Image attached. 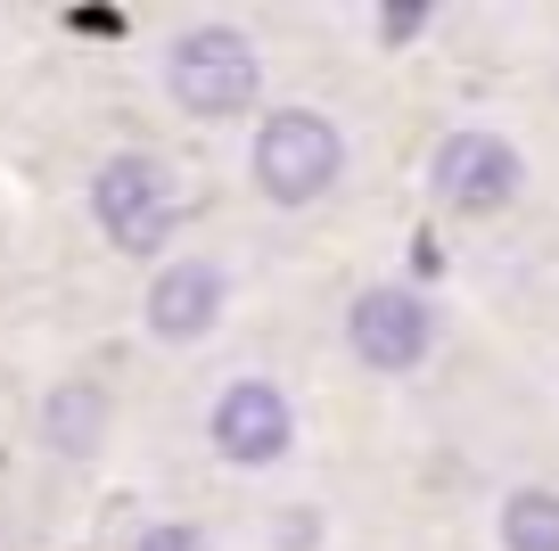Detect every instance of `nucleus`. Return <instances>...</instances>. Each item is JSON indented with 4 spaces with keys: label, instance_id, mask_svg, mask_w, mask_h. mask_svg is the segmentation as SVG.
<instances>
[{
    "label": "nucleus",
    "instance_id": "obj_1",
    "mask_svg": "<svg viewBox=\"0 0 559 551\" xmlns=\"http://www.w3.org/2000/svg\"><path fill=\"white\" fill-rule=\"evenodd\" d=\"M91 214H99V231L123 247V256H148V247L174 239V173L157 165V156H107L99 181H91Z\"/></svg>",
    "mask_w": 559,
    "mask_h": 551
},
{
    "label": "nucleus",
    "instance_id": "obj_2",
    "mask_svg": "<svg viewBox=\"0 0 559 551\" xmlns=\"http://www.w3.org/2000/svg\"><path fill=\"white\" fill-rule=\"evenodd\" d=\"M337 165H346L337 132L321 116H305V107H288V116H272L255 132V190L272 198V207H305V198H321L337 181Z\"/></svg>",
    "mask_w": 559,
    "mask_h": 551
},
{
    "label": "nucleus",
    "instance_id": "obj_3",
    "mask_svg": "<svg viewBox=\"0 0 559 551\" xmlns=\"http://www.w3.org/2000/svg\"><path fill=\"white\" fill-rule=\"evenodd\" d=\"M165 83L190 116H230V107L255 99V50H247L230 25H198V34L174 42L165 58Z\"/></svg>",
    "mask_w": 559,
    "mask_h": 551
},
{
    "label": "nucleus",
    "instance_id": "obj_4",
    "mask_svg": "<svg viewBox=\"0 0 559 551\" xmlns=\"http://www.w3.org/2000/svg\"><path fill=\"white\" fill-rule=\"evenodd\" d=\"M510 190H519V156H510V140L453 132L437 149V198L453 214H493V207H510Z\"/></svg>",
    "mask_w": 559,
    "mask_h": 551
},
{
    "label": "nucleus",
    "instance_id": "obj_5",
    "mask_svg": "<svg viewBox=\"0 0 559 551\" xmlns=\"http://www.w3.org/2000/svg\"><path fill=\"white\" fill-rule=\"evenodd\" d=\"M346 338H354V354H362L370 371H412V362L428 354V338H437V321H428V305H419L412 289H370L362 305H354Z\"/></svg>",
    "mask_w": 559,
    "mask_h": 551
},
{
    "label": "nucleus",
    "instance_id": "obj_6",
    "mask_svg": "<svg viewBox=\"0 0 559 551\" xmlns=\"http://www.w3.org/2000/svg\"><path fill=\"white\" fill-rule=\"evenodd\" d=\"M288 396L280 387H263V379H239L223 403H214V445L230 453V461H247V469H263V461H280L288 453Z\"/></svg>",
    "mask_w": 559,
    "mask_h": 551
},
{
    "label": "nucleus",
    "instance_id": "obj_7",
    "mask_svg": "<svg viewBox=\"0 0 559 551\" xmlns=\"http://www.w3.org/2000/svg\"><path fill=\"white\" fill-rule=\"evenodd\" d=\"M214 313H223V272H214V263H174V272L148 289V329H157V338H206Z\"/></svg>",
    "mask_w": 559,
    "mask_h": 551
},
{
    "label": "nucleus",
    "instance_id": "obj_8",
    "mask_svg": "<svg viewBox=\"0 0 559 551\" xmlns=\"http://www.w3.org/2000/svg\"><path fill=\"white\" fill-rule=\"evenodd\" d=\"M99 429H107V396L91 379H74V387H58V396H50V445L58 453H91V445H99Z\"/></svg>",
    "mask_w": 559,
    "mask_h": 551
},
{
    "label": "nucleus",
    "instance_id": "obj_9",
    "mask_svg": "<svg viewBox=\"0 0 559 551\" xmlns=\"http://www.w3.org/2000/svg\"><path fill=\"white\" fill-rule=\"evenodd\" d=\"M502 543L510 551H559V494L551 485H519L502 502Z\"/></svg>",
    "mask_w": 559,
    "mask_h": 551
},
{
    "label": "nucleus",
    "instance_id": "obj_10",
    "mask_svg": "<svg viewBox=\"0 0 559 551\" xmlns=\"http://www.w3.org/2000/svg\"><path fill=\"white\" fill-rule=\"evenodd\" d=\"M140 551H206V535H198V527H148Z\"/></svg>",
    "mask_w": 559,
    "mask_h": 551
},
{
    "label": "nucleus",
    "instance_id": "obj_11",
    "mask_svg": "<svg viewBox=\"0 0 559 551\" xmlns=\"http://www.w3.org/2000/svg\"><path fill=\"white\" fill-rule=\"evenodd\" d=\"M379 25H386V34H419V25H428V9H419V0H412V9H403V0H395V9H386Z\"/></svg>",
    "mask_w": 559,
    "mask_h": 551
}]
</instances>
